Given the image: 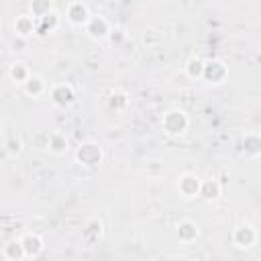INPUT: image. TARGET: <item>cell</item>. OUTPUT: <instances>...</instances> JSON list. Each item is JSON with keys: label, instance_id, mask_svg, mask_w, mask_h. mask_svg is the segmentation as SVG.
Returning <instances> with one entry per match:
<instances>
[{"label": "cell", "instance_id": "obj_1", "mask_svg": "<svg viewBox=\"0 0 261 261\" xmlns=\"http://www.w3.org/2000/svg\"><path fill=\"white\" fill-rule=\"evenodd\" d=\"M161 128L171 139H177V137L186 135L188 128H190V116H188V112L184 108H179V106L167 108L163 112V116H161Z\"/></svg>", "mask_w": 261, "mask_h": 261}, {"label": "cell", "instance_id": "obj_2", "mask_svg": "<svg viewBox=\"0 0 261 261\" xmlns=\"http://www.w3.org/2000/svg\"><path fill=\"white\" fill-rule=\"evenodd\" d=\"M73 157H75V163L80 167H84V169H98L102 165V161H104V149L96 141H84V143L77 145Z\"/></svg>", "mask_w": 261, "mask_h": 261}, {"label": "cell", "instance_id": "obj_3", "mask_svg": "<svg viewBox=\"0 0 261 261\" xmlns=\"http://www.w3.org/2000/svg\"><path fill=\"white\" fill-rule=\"evenodd\" d=\"M226 77H228V65L222 59H218V57L204 59L202 82H206L210 86H220V84H224Z\"/></svg>", "mask_w": 261, "mask_h": 261}, {"label": "cell", "instance_id": "obj_4", "mask_svg": "<svg viewBox=\"0 0 261 261\" xmlns=\"http://www.w3.org/2000/svg\"><path fill=\"white\" fill-rule=\"evenodd\" d=\"M230 239H232V245H234L237 249L247 251V249H253V247L257 245V241H259V232H257V228H255L253 224L243 222V224H239V226L232 230Z\"/></svg>", "mask_w": 261, "mask_h": 261}, {"label": "cell", "instance_id": "obj_5", "mask_svg": "<svg viewBox=\"0 0 261 261\" xmlns=\"http://www.w3.org/2000/svg\"><path fill=\"white\" fill-rule=\"evenodd\" d=\"M49 98L57 108H69L75 102V90L67 82H57L49 88Z\"/></svg>", "mask_w": 261, "mask_h": 261}, {"label": "cell", "instance_id": "obj_6", "mask_svg": "<svg viewBox=\"0 0 261 261\" xmlns=\"http://www.w3.org/2000/svg\"><path fill=\"white\" fill-rule=\"evenodd\" d=\"M92 16L90 12V6L84 2V0H71L65 8V20L71 24V27H77V29H84V24L88 22V18Z\"/></svg>", "mask_w": 261, "mask_h": 261}, {"label": "cell", "instance_id": "obj_7", "mask_svg": "<svg viewBox=\"0 0 261 261\" xmlns=\"http://www.w3.org/2000/svg\"><path fill=\"white\" fill-rule=\"evenodd\" d=\"M108 31H110V22H108V18L102 16V14H92V16L88 18V22L84 24L86 37L92 39V41H96V43H98V41H106Z\"/></svg>", "mask_w": 261, "mask_h": 261}, {"label": "cell", "instance_id": "obj_8", "mask_svg": "<svg viewBox=\"0 0 261 261\" xmlns=\"http://www.w3.org/2000/svg\"><path fill=\"white\" fill-rule=\"evenodd\" d=\"M200 181H202V179H200L196 173H192V171L181 173V175L177 177V184H175L177 194H179L184 200H194V198H198Z\"/></svg>", "mask_w": 261, "mask_h": 261}, {"label": "cell", "instance_id": "obj_9", "mask_svg": "<svg viewBox=\"0 0 261 261\" xmlns=\"http://www.w3.org/2000/svg\"><path fill=\"white\" fill-rule=\"evenodd\" d=\"M20 245H22V251H24V259H37L45 251V241L37 232H24L20 237Z\"/></svg>", "mask_w": 261, "mask_h": 261}, {"label": "cell", "instance_id": "obj_10", "mask_svg": "<svg viewBox=\"0 0 261 261\" xmlns=\"http://www.w3.org/2000/svg\"><path fill=\"white\" fill-rule=\"evenodd\" d=\"M12 31L18 37L31 39L33 35H37V18L31 12H22L12 20Z\"/></svg>", "mask_w": 261, "mask_h": 261}, {"label": "cell", "instance_id": "obj_11", "mask_svg": "<svg viewBox=\"0 0 261 261\" xmlns=\"http://www.w3.org/2000/svg\"><path fill=\"white\" fill-rule=\"evenodd\" d=\"M104 237V220L100 216H90L82 226V239L86 243H98Z\"/></svg>", "mask_w": 261, "mask_h": 261}, {"label": "cell", "instance_id": "obj_12", "mask_svg": "<svg viewBox=\"0 0 261 261\" xmlns=\"http://www.w3.org/2000/svg\"><path fill=\"white\" fill-rule=\"evenodd\" d=\"M20 88H22V92H24L29 98H41V96L47 94V82H45V77H43L41 73H33V71H31V75L24 80V84H22Z\"/></svg>", "mask_w": 261, "mask_h": 261}, {"label": "cell", "instance_id": "obj_13", "mask_svg": "<svg viewBox=\"0 0 261 261\" xmlns=\"http://www.w3.org/2000/svg\"><path fill=\"white\" fill-rule=\"evenodd\" d=\"M241 153L247 159H257L261 155V137H259V133L251 130V133H245L241 137Z\"/></svg>", "mask_w": 261, "mask_h": 261}, {"label": "cell", "instance_id": "obj_14", "mask_svg": "<svg viewBox=\"0 0 261 261\" xmlns=\"http://www.w3.org/2000/svg\"><path fill=\"white\" fill-rule=\"evenodd\" d=\"M175 234H177L179 243L190 245L200 237V226H198V222H194L190 218H184V220H179L175 224Z\"/></svg>", "mask_w": 261, "mask_h": 261}, {"label": "cell", "instance_id": "obj_15", "mask_svg": "<svg viewBox=\"0 0 261 261\" xmlns=\"http://www.w3.org/2000/svg\"><path fill=\"white\" fill-rule=\"evenodd\" d=\"M47 151H49L51 155H57V157L65 155V153L69 151V139H67V135H65L63 130H51V133H49Z\"/></svg>", "mask_w": 261, "mask_h": 261}, {"label": "cell", "instance_id": "obj_16", "mask_svg": "<svg viewBox=\"0 0 261 261\" xmlns=\"http://www.w3.org/2000/svg\"><path fill=\"white\" fill-rule=\"evenodd\" d=\"M222 196V186L216 177H206L200 181V192H198V198L206 200V202H216L218 198Z\"/></svg>", "mask_w": 261, "mask_h": 261}, {"label": "cell", "instance_id": "obj_17", "mask_svg": "<svg viewBox=\"0 0 261 261\" xmlns=\"http://www.w3.org/2000/svg\"><path fill=\"white\" fill-rule=\"evenodd\" d=\"M59 24H61L59 14H57L55 10H51L49 14H45V16H41V18H37V35H41V37L51 35V33H55V31L59 29Z\"/></svg>", "mask_w": 261, "mask_h": 261}, {"label": "cell", "instance_id": "obj_18", "mask_svg": "<svg viewBox=\"0 0 261 261\" xmlns=\"http://www.w3.org/2000/svg\"><path fill=\"white\" fill-rule=\"evenodd\" d=\"M29 75H31V69H29L27 61H22V59H16V61H12V63L8 65V77H10L12 84L22 86Z\"/></svg>", "mask_w": 261, "mask_h": 261}, {"label": "cell", "instance_id": "obj_19", "mask_svg": "<svg viewBox=\"0 0 261 261\" xmlns=\"http://www.w3.org/2000/svg\"><path fill=\"white\" fill-rule=\"evenodd\" d=\"M202 71H204V59H202L200 55H192V57L184 63V73H186L190 80H194V82L202 80Z\"/></svg>", "mask_w": 261, "mask_h": 261}, {"label": "cell", "instance_id": "obj_20", "mask_svg": "<svg viewBox=\"0 0 261 261\" xmlns=\"http://www.w3.org/2000/svg\"><path fill=\"white\" fill-rule=\"evenodd\" d=\"M106 102H108V106H110L114 112H122V110H126V106H128V94H126L124 90H120V88H114V90H110Z\"/></svg>", "mask_w": 261, "mask_h": 261}, {"label": "cell", "instance_id": "obj_21", "mask_svg": "<svg viewBox=\"0 0 261 261\" xmlns=\"http://www.w3.org/2000/svg\"><path fill=\"white\" fill-rule=\"evenodd\" d=\"M2 255L8 261H22L24 259V251L20 245V239H10L4 247H2Z\"/></svg>", "mask_w": 261, "mask_h": 261}, {"label": "cell", "instance_id": "obj_22", "mask_svg": "<svg viewBox=\"0 0 261 261\" xmlns=\"http://www.w3.org/2000/svg\"><path fill=\"white\" fill-rule=\"evenodd\" d=\"M51 10H55L53 0H31V2H29V12H31L35 18H41V16L49 14Z\"/></svg>", "mask_w": 261, "mask_h": 261}, {"label": "cell", "instance_id": "obj_23", "mask_svg": "<svg viewBox=\"0 0 261 261\" xmlns=\"http://www.w3.org/2000/svg\"><path fill=\"white\" fill-rule=\"evenodd\" d=\"M4 151H6L8 157H18V155L24 151V143H22V139H20L18 135L8 137L6 143H4Z\"/></svg>", "mask_w": 261, "mask_h": 261}, {"label": "cell", "instance_id": "obj_24", "mask_svg": "<svg viewBox=\"0 0 261 261\" xmlns=\"http://www.w3.org/2000/svg\"><path fill=\"white\" fill-rule=\"evenodd\" d=\"M106 41L110 45H122L126 41V29L120 27V24H110V31H108Z\"/></svg>", "mask_w": 261, "mask_h": 261}, {"label": "cell", "instance_id": "obj_25", "mask_svg": "<svg viewBox=\"0 0 261 261\" xmlns=\"http://www.w3.org/2000/svg\"><path fill=\"white\" fill-rule=\"evenodd\" d=\"M10 49H12L14 53H24V51L29 49V39L14 35V37L10 39Z\"/></svg>", "mask_w": 261, "mask_h": 261}, {"label": "cell", "instance_id": "obj_26", "mask_svg": "<svg viewBox=\"0 0 261 261\" xmlns=\"http://www.w3.org/2000/svg\"><path fill=\"white\" fill-rule=\"evenodd\" d=\"M2 135H4V124L0 122V137H2Z\"/></svg>", "mask_w": 261, "mask_h": 261}, {"label": "cell", "instance_id": "obj_27", "mask_svg": "<svg viewBox=\"0 0 261 261\" xmlns=\"http://www.w3.org/2000/svg\"><path fill=\"white\" fill-rule=\"evenodd\" d=\"M0 29H2V18H0Z\"/></svg>", "mask_w": 261, "mask_h": 261}]
</instances>
